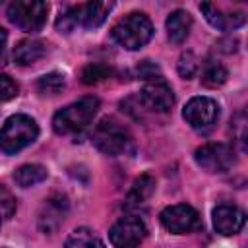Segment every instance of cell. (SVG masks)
<instances>
[{"instance_id":"ac0fdd59","label":"cell","mask_w":248,"mask_h":248,"mask_svg":"<svg viewBox=\"0 0 248 248\" xmlns=\"http://www.w3.org/2000/svg\"><path fill=\"white\" fill-rule=\"evenodd\" d=\"M155 192V178L149 174V172H143L141 176H138L126 196V202L130 205H138V203H143L145 200L151 198V194Z\"/></svg>"},{"instance_id":"3957f363","label":"cell","mask_w":248,"mask_h":248,"mask_svg":"<svg viewBox=\"0 0 248 248\" xmlns=\"http://www.w3.org/2000/svg\"><path fill=\"white\" fill-rule=\"evenodd\" d=\"M110 35L126 50H138L151 41L153 23L143 12H132L112 25Z\"/></svg>"},{"instance_id":"9a60e30c","label":"cell","mask_w":248,"mask_h":248,"mask_svg":"<svg viewBox=\"0 0 248 248\" xmlns=\"http://www.w3.org/2000/svg\"><path fill=\"white\" fill-rule=\"evenodd\" d=\"M46 52H48V48H46V43L45 41H39V39H23L14 48V62L17 66H31V64L39 62L41 58H45Z\"/></svg>"},{"instance_id":"7402d4cb","label":"cell","mask_w":248,"mask_h":248,"mask_svg":"<svg viewBox=\"0 0 248 248\" xmlns=\"http://www.w3.org/2000/svg\"><path fill=\"white\" fill-rule=\"evenodd\" d=\"M176 70H178L180 78L192 79L198 74V70H200V60L196 58V54L192 50H186V52L180 54V58L176 62Z\"/></svg>"},{"instance_id":"cb8c5ba5","label":"cell","mask_w":248,"mask_h":248,"mask_svg":"<svg viewBox=\"0 0 248 248\" xmlns=\"http://www.w3.org/2000/svg\"><path fill=\"white\" fill-rule=\"evenodd\" d=\"M138 78H141V79H145V81H157V79H163L159 66H157L155 62H151V60H143V62H140V66H138Z\"/></svg>"},{"instance_id":"7c38bea8","label":"cell","mask_w":248,"mask_h":248,"mask_svg":"<svg viewBox=\"0 0 248 248\" xmlns=\"http://www.w3.org/2000/svg\"><path fill=\"white\" fill-rule=\"evenodd\" d=\"M68 198L64 194H52L48 196L43 205H41V211H39V217H37V225L39 229L45 232V234H50L54 232L66 219V213H68Z\"/></svg>"},{"instance_id":"30bf717a","label":"cell","mask_w":248,"mask_h":248,"mask_svg":"<svg viewBox=\"0 0 248 248\" xmlns=\"http://www.w3.org/2000/svg\"><path fill=\"white\" fill-rule=\"evenodd\" d=\"M182 118L194 130H209L219 118V105L211 97H192L182 110Z\"/></svg>"},{"instance_id":"8fae6325","label":"cell","mask_w":248,"mask_h":248,"mask_svg":"<svg viewBox=\"0 0 248 248\" xmlns=\"http://www.w3.org/2000/svg\"><path fill=\"white\" fill-rule=\"evenodd\" d=\"M138 101L151 112H169L170 107L174 105V93L165 79L147 81L141 87Z\"/></svg>"},{"instance_id":"d6986e66","label":"cell","mask_w":248,"mask_h":248,"mask_svg":"<svg viewBox=\"0 0 248 248\" xmlns=\"http://www.w3.org/2000/svg\"><path fill=\"white\" fill-rule=\"evenodd\" d=\"M64 248H105V242L91 229L79 227L66 238Z\"/></svg>"},{"instance_id":"9c48e42d","label":"cell","mask_w":248,"mask_h":248,"mask_svg":"<svg viewBox=\"0 0 248 248\" xmlns=\"http://www.w3.org/2000/svg\"><path fill=\"white\" fill-rule=\"evenodd\" d=\"M147 236V227L140 217H120L108 231V240L114 248H138Z\"/></svg>"},{"instance_id":"277c9868","label":"cell","mask_w":248,"mask_h":248,"mask_svg":"<svg viewBox=\"0 0 248 248\" xmlns=\"http://www.w3.org/2000/svg\"><path fill=\"white\" fill-rule=\"evenodd\" d=\"M39 136L37 122L27 114H12L0 128V151L6 155H16L27 145H31Z\"/></svg>"},{"instance_id":"e0dca14e","label":"cell","mask_w":248,"mask_h":248,"mask_svg":"<svg viewBox=\"0 0 248 248\" xmlns=\"http://www.w3.org/2000/svg\"><path fill=\"white\" fill-rule=\"evenodd\" d=\"M48 172H46V167L43 165H37V163H31V165H21L16 172H14V180L17 186L21 188H31L35 184H41L43 180H46Z\"/></svg>"},{"instance_id":"4316f807","label":"cell","mask_w":248,"mask_h":248,"mask_svg":"<svg viewBox=\"0 0 248 248\" xmlns=\"http://www.w3.org/2000/svg\"><path fill=\"white\" fill-rule=\"evenodd\" d=\"M6 45H8V31L0 27V64L6 62Z\"/></svg>"},{"instance_id":"603a6c76","label":"cell","mask_w":248,"mask_h":248,"mask_svg":"<svg viewBox=\"0 0 248 248\" xmlns=\"http://www.w3.org/2000/svg\"><path fill=\"white\" fill-rule=\"evenodd\" d=\"M110 68L103 66V64H87L83 70H81V81L85 85H95V83H101L105 81L108 76H110Z\"/></svg>"},{"instance_id":"44dd1931","label":"cell","mask_w":248,"mask_h":248,"mask_svg":"<svg viewBox=\"0 0 248 248\" xmlns=\"http://www.w3.org/2000/svg\"><path fill=\"white\" fill-rule=\"evenodd\" d=\"M64 76L62 74H58V72H50V74H45V76H41L39 78V81H37V89H39V93H43V95H56V93H60L62 89H64Z\"/></svg>"},{"instance_id":"52a82bcc","label":"cell","mask_w":248,"mask_h":248,"mask_svg":"<svg viewBox=\"0 0 248 248\" xmlns=\"http://www.w3.org/2000/svg\"><path fill=\"white\" fill-rule=\"evenodd\" d=\"M194 159L203 170L221 174V172H227L236 163V153H234L232 145L215 141V143H205V145L198 147L194 151Z\"/></svg>"},{"instance_id":"6da1fadb","label":"cell","mask_w":248,"mask_h":248,"mask_svg":"<svg viewBox=\"0 0 248 248\" xmlns=\"http://www.w3.org/2000/svg\"><path fill=\"white\" fill-rule=\"evenodd\" d=\"M112 2H83L78 6L66 8L56 19V31L72 33L76 27L83 29H97L105 23L108 12L112 10Z\"/></svg>"},{"instance_id":"ba28073f","label":"cell","mask_w":248,"mask_h":248,"mask_svg":"<svg viewBox=\"0 0 248 248\" xmlns=\"http://www.w3.org/2000/svg\"><path fill=\"white\" fill-rule=\"evenodd\" d=\"M161 225L172 234H188L202 227L200 213L188 203H174L159 213Z\"/></svg>"},{"instance_id":"7a4b0ae2","label":"cell","mask_w":248,"mask_h":248,"mask_svg":"<svg viewBox=\"0 0 248 248\" xmlns=\"http://www.w3.org/2000/svg\"><path fill=\"white\" fill-rule=\"evenodd\" d=\"M99 110V99L93 95L81 97L64 108H60L52 116V130L60 136H70L81 132L97 114Z\"/></svg>"},{"instance_id":"2e32d148","label":"cell","mask_w":248,"mask_h":248,"mask_svg":"<svg viewBox=\"0 0 248 248\" xmlns=\"http://www.w3.org/2000/svg\"><path fill=\"white\" fill-rule=\"evenodd\" d=\"M165 27H167L169 41L174 43V45H182L190 35L192 16L186 10H174V12L169 14V17L165 21Z\"/></svg>"},{"instance_id":"ffe728a7","label":"cell","mask_w":248,"mask_h":248,"mask_svg":"<svg viewBox=\"0 0 248 248\" xmlns=\"http://www.w3.org/2000/svg\"><path fill=\"white\" fill-rule=\"evenodd\" d=\"M227 78H229V72H227V68H225L221 62H217V60H207V62H203L202 83H203L205 87L215 89V87L223 85V83L227 81Z\"/></svg>"},{"instance_id":"484cf974","label":"cell","mask_w":248,"mask_h":248,"mask_svg":"<svg viewBox=\"0 0 248 248\" xmlns=\"http://www.w3.org/2000/svg\"><path fill=\"white\" fill-rule=\"evenodd\" d=\"M14 209H16V200H14L12 194L0 184V213H2L4 217H10V215L14 213Z\"/></svg>"},{"instance_id":"5b68a950","label":"cell","mask_w":248,"mask_h":248,"mask_svg":"<svg viewBox=\"0 0 248 248\" xmlns=\"http://www.w3.org/2000/svg\"><path fill=\"white\" fill-rule=\"evenodd\" d=\"M48 4L41 0H16L8 4V19L25 33H39L46 23Z\"/></svg>"},{"instance_id":"8992f818","label":"cell","mask_w":248,"mask_h":248,"mask_svg":"<svg viewBox=\"0 0 248 248\" xmlns=\"http://www.w3.org/2000/svg\"><path fill=\"white\" fill-rule=\"evenodd\" d=\"M91 141L93 145L105 153V155H110V157H116V155H122L128 151L130 147V134L124 126H120L116 120L112 118H105L97 124V128L93 130L91 134Z\"/></svg>"},{"instance_id":"d4e9b609","label":"cell","mask_w":248,"mask_h":248,"mask_svg":"<svg viewBox=\"0 0 248 248\" xmlns=\"http://www.w3.org/2000/svg\"><path fill=\"white\" fill-rule=\"evenodd\" d=\"M17 91H19L17 83H16L10 76L0 74V101H10V99H14V97L17 95Z\"/></svg>"},{"instance_id":"4fadbf2b","label":"cell","mask_w":248,"mask_h":248,"mask_svg":"<svg viewBox=\"0 0 248 248\" xmlns=\"http://www.w3.org/2000/svg\"><path fill=\"white\" fill-rule=\"evenodd\" d=\"M213 217V227L219 234L223 236H232L236 232L242 231L244 223H246V215L240 207L236 205H229V203H221L213 209L211 213Z\"/></svg>"},{"instance_id":"5bb4252c","label":"cell","mask_w":248,"mask_h":248,"mask_svg":"<svg viewBox=\"0 0 248 248\" xmlns=\"http://www.w3.org/2000/svg\"><path fill=\"white\" fill-rule=\"evenodd\" d=\"M200 10L203 14V17L207 19V23L219 31H232V29H238L246 23V14L244 12H236V14H225L221 12L217 6L209 4V2H203L200 4Z\"/></svg>"}]
</instances>
